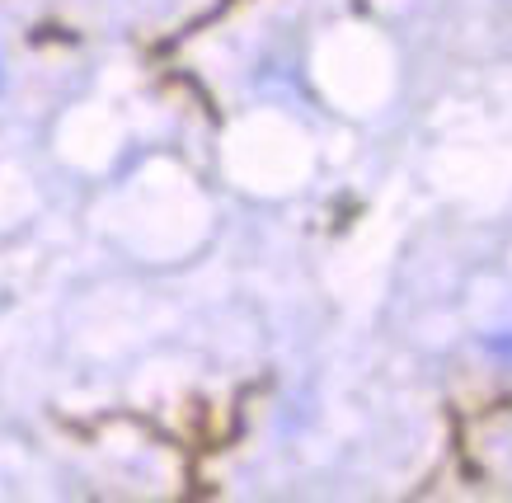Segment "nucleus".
Listing matches in <instances>:
<instances>
[{
	"label": "nucleus",
	"instance_id": "1",
	"mask_svg": "<svg viewBox=\"0 0 512 503\" xmlns=\"http://www.w3.org/2000/svg\"><path fill=\"white\" fill-rule=\"evenodd\" d=\"M484 348L494 353L503 367H512V320L503 325V330H494V334H484Z\"/></svg>",
	"mask_w": 512,
	"mask_h": 503
}]
</instances>
